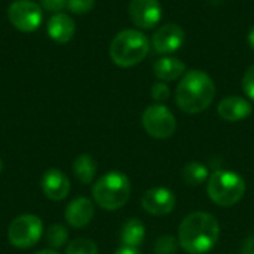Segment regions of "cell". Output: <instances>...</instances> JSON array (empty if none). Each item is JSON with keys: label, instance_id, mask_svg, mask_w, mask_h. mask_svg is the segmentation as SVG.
<instances>
[{"label": "cell", "instance_id": "d4e9b609", "mask_svg": "<svg viewBox=\"0 0 254 254\" xmlns=\"http://www.w3.org/2000/svg\"><path fill=\"white\" fill-rule=\"evenodd\" d=\"M243 89L247 94V97L254 101V64L247 68L243 77Z\"/></svg>", "mask_w": 254, "mask_h": 254}, {"label": "cell", "instance_id": "8992f818", "mask_svg": "<svg viewBox=\"0 0 254 254\" xmlns=\"http://www.w3.org/2000/svg\"><path fill=\"white\" fill-rule=\"evenodd\" d=\"M43 235V223L37 216L22 214L13 219L7 229V240L18 249L34 247Z\"/></svg>", "mask_w": 254, "mask_h": 254}, {"label": "cell", "instance_id": "603a6c76", "mask_svg": "<svg viewBox=\"0 0 254 254\" xmlns=\"http://www.w3.org/2000/svg\"><path fill=\"white\" fill-rule=\"evenodd\" d=\"M95 0H67V7L73 13H88L94 9Z\"/></svg>", "mask_w": 254, "mask_h": 254}, {"label": "cell", "instance_id": "2e32d148", "mask_svg": "<svg viewBox=\"0 0 254 254\" xmlns=\"http://www.w3.org/2000/svg\"><path fill=\"white\" fill-rule=\"evenodd\" d=\"M153 73L161 82H173L186 73V65L182 60L174 57H162L153 64Z\"/></svg>", "mask_w": 254, "mask_h": 254}, {"label": "cell", "instance_id": "7c38bea8", "mask_svg": "<svg viewBox=\"0 0 254 254\" xmlns=\"http://www.w3.org/2000/svg\"><path fill=\"white\" fill-rule=\"evenodd\" d=\"M42 190L49 199L61 201L70 192V182L63 171L51 168L42 177Z\"/></svg>", "mask_w": 254, "mask_h": 254}, {"label": "cell", "instance_id": "f546056e", "mask_svg": "<svg viewBox=\"0 0 254 254\" xmlns=\"http://www.w3.org/2000/svg\"><path fill=\"white\" fill-rule=\"evenodd\" d=\"M36 254H58L57 252H54V250H42V252H39V253Z\"/></svg>", "mask_w": 254, "mask_h": 254}, {"label": "cell", "instance_id": "4316f807", "mask_svg": "<svg viewBox=\"0 0 254 254\" xmlns=\"http://www.w3.org/2000/svg\"><path fill=\"white\" fill-rule=\"evenodd\" d=\"M115 254H141L138 249H131V247H121Z\"/></svg>", "mask_w": 254, "mask_h": 254}, {"label": "cell", "instance_id": "8fae6325", "mask_svg": "<svg viewBox=\"0 0 254 254\" xmlns=\"http://www.w3.org/2000/svg\"><path fill=\"white\" fill-rule=\"evenodd\" d=\"M141 205L149 214L167 216L176 207V196L167 188H152L143 195Z\"/></svg>", "mask_w": 254, "mask_h": 254}, {"label": "cell", "instance_id": "ba28073f", "mask_svg": "<svg viewBox=\"0 0 254 254\" xmlns=\"http://www.w3.org/2000/svg\"><path fill=\"white\" fill-rule=\"evenodd\" d=\"M7 18L16 30L31 33L40 27L43 12L42 7L33 0H15L7 9Z\"/></svg>", "mask_w": 254, "mask_h": 254}, {"label": "cell", "instance_id": "ac0fdd59", "mask_svg": "<svg viewBox=\"0 0 254 254\" xmlns=\"http://www.w3.org/2000/svg\"><path fill=\"white\" fill-rule=\"evenodd\" d=\"M73 171L80 183L89 185L95 177L97 162L91 155H79L73 162Z\"/></svg>", "mask_w": 254, "mask_h": 254}, {"label": "cell", "instance_id": "5bb4252c", "mask_svg": "<svg viewBox=\"0 0 254 254\" xmlns=\"http://www.w3.org/2000/svg\"><path fill=\"white\" fill-rule=\"evenodd\" d=\"M64 216L70 226L83 228L94 217V204L88 198H76L67 205Z\"/></svg>", "mask_w": 254, "mask_h": 254}, {"label": "cell", "instance_id": "f1b7e54d", "mask_svg": "<svg viewBox=\"0 0 254 254\" xmlns=\"http://www.w3.org/2000/svg\"><path fill=\"white\" fill-rule=\"evenodd\" d=\"M249 45L252 46V49H254V25L252 27L250 33H249Z\"/></svg>", "mask_w": 254, "mask_h": 254}, {"label": "cell", "instance_id": "d6986e66", "mask_svg": "<svg viewBox=\"0 0 254 254\" xmlns=\"http://www.w3.org/2000/svg\"><path fill=\"white\" fill-rule=\"evenodd\" d=\"M182 177L189 186H199L207 179H210L208 168L201 162H189L188 165H185L182 171Z\"/></svg>", "mask_w": 254, "mask_h": 254}, {"label": "cell", "instance_id": "4dcf8cb0", "mask_svg": "<svg viewBox=\"0 0 254 254\" xmlns=\"http://www.w3.org/2000/svg\"><path fill=\"white\" fill-rule=\"evenodd\" d=\"M1 168H3V165H1V161H0V173H1Z\"/></svg>", "mask_w": 254, "mask_h": 254}, {"label": "cell", "instance_id": "3957f363", "mask_svg": "<svg viewBox=\"0 0 254 254\" xmlns=\"http://www.w3.org/2000/svg\"><path fill=\"white\" fill-rule=\"evenodd\" d=\"M150 42L140 30L127 28L115 36L110 43V58L119 67H132L149 54Z\"/></svg>", "mask_w": 254, "mask_h": 254}, {"label": "cell", "instance_id": "ffe728a7", "mask_svg": "<svg viewBox=\"0 0 254 254\" xmlns=\"http://www.w3.org/2000/svg\"><path fill=\"white\" fill-rule=\"evenodd\" d=\"M68 234L63 225H52L46 231V241L52 249H60L67 243Z\"/></svg>", "mask_w": 254, "mask_h": 254}, {"label": "cell", "instance_id": "e0dca14e", "mask_svg": "<svg viewBox=\"0 0 254 254\" xmlns=\"http://www.w3.org/2000/svg\"><path fill=\"white\" fill-rule=\"evenodd\" d=\"M146 237V228L141 220L138 219H129L125 222L121 231V241L122 247H131L138 249Z\"/></svg>", "mask_w": 254, "mask_h": 254}, {"label": "cell", "instance_id": "52a82bcc", "mask_svg": "<svg viewBox=\"0 0 254 254\" xmlns=\"http://www.w3.org/2000/svg\"><path fill=\"white\" fill-rule=\"evenodd\" d=\"M141 122L146 132L153 138L159 140L170 138L177 127L176 116L173 115V112L161 103L149 106L143 113Z\"/></svg>", "mask_w": 254, "mask_h": 254}, {"label": "cell", "instance_id": "9c48e42d", "mask_svg": "<svg viewBox=\"0 0 254 254\" xmlns=\"http://www.w3.org/2000/svg\"><path fill=\"white\" fill-rule=\"evenodd\" d=\"M128 13L135 27L150 30L159 24L162 18V6L159 0H131Z\"/></svg>", "mask_w": 254, "mask_h": 254}, {"label": "cell", "instance_id": "277c9868", "mask_svg": "<svg viewBox=\"0 0 254 254\" xmlns=\"http://www.w3.org/2000/svg\"><path fill=\"white\" fill-rule=\"evenodd\" d=\"M94 201L104 210L113 211L124 207L131 195L128 177L119 171H110L100 177L92 188Z\"/></svg>", "mask_w": 254, "mask_h": 254}, {"label": "cell", "instance_id": "484cf974", "mask_svg": "<svg viewBox=\"0 0 254 254\" xmlns=\"http://www.w3.org/2000/svg\"><path fill=\"white\" fill-rule=\"evenodd\" d=\"M40 3L46 10L57 12V13L67 6V0H40Z\"/></svg>", "mask_w": 254, "mask_h": 254}, {"label": "cell", "instance_id": "7a4b0ae2", "mask_svg": "<svg viewBox=\"0 0 254 254\" xmlns=\"http://www.w3.org/2000/svg\"><path fill=\"white\" fill-rule=\"evenodd\" d=\"M216 97L213 79L202 70H189L180 79L176 89V103L189 115L201 113L210 107Z\"/></svg>", "mask_w": 254, "mask_h": 254}, {"label": "cell", "instance_id": "4fadbf2b", "mask_svg": "<svg viewBox=\"0 0 254 254\" xmlns=\"http://www.w3.org/2000/svg\"><path fill=\"white\" fill-rule=\"evenodd\" d=\"M217 112H219L220 118H223L225 121L238 122V121L249 118L253 112V107H252V103L247 101L246 98L232 95V97H226L220 101Z\"/></svg>", "mask_w": 254, "mask_h": 254}, {"label": "cell", "instance_id": "44dd1931", "mask_svg": "<svg viewBox=\"0 0 254 254\" xmlns=\"http://www.w3.org/2000/svg\"><path fill=\"white\" fill-rule=\"evenodd\" d=\"M65 254H98V247L91 240L77 238L67 246Z\"/></svg>", "mask_w": 254, "mask_h": 254}, {"label": "cell", "instance_id": "6da1fadb", "mask_svg": "<svg viewBox=\"0 0 254 254\" xmlns=\"http://www.w3.org/2000/svg\"><path fill=\"white\" fill-rule=\"evenodd\" d=\"M220 237V225L210 213L189 214L179 228V244L189 254H205L214 249Z\"/></svg>", "mask_w": 254, "mask_h": 254}, {"label": "cell", "instance_id": "30bf717a", "mask_svg": "<svg viewBox=\"0 0 254 254\" xmlns=\"http://www.w3.org/2000/svg\"><path fill=\"white\" fill-rule=\"evenodd\" d=\"M183 43H185V30L174 22H168L159 27L152 37V45L155 51L159 54H171L180 49Z\"/></svg>", "mask_w": 254, "mask_h": 254}, {"label": "cell", "instance_id": "9a60e30c", "mask_svg": "<svg viewBox=\"0 0 254 254\" xmlns=\"http://www.w3.org/2000/svg\"><path fill=\"white\" fill-rule=\"evenodd\" d=\"M48 34L49 37L57 42V43H67L73 39L74 31H76V25L74 21L65 15V13H55L54 16L49 18L48 21Z\"/></svg>", "mask_w": 254, "mask_h": 254}, {"label": "cell", "instance_id": "5b68a950", "mask_svg": "<svg viewBox=\"0 0 254 254\" xmlns=\"http://www.w3.org/2000/svg\"><path fill=\"white\" fill-rule=\"evenodd\" d=\"M207 192L213 202L220 207H232L240 202L246 192V182L244 179L226 170L214 171L207 183Z\"/></svg>", "mask_w": 254, "mask_h": 254}, {"label": "cell", "instance_id": "83f0119b", "mask_svg": "<svg viewBox=\"0 0 254 254\" xmlns=\"http://www.w3.org/2000/svg\"><path fill=\"white\" fill-rule=\"evenodd\" d=\"M244 254H254V240H249L244 249Z\"/></svg>", "mask_w": 254, "mask_h": 254}, {"label": "cell", "instance_id": "cb8c5ba5", "mask_svg": "<svg viewBox=\"0 0 254 254\" xmlns=\"http://www.w3.org/2000/svg\"><path fill=\"white\" fill-rule=\"evenodd\" d=\"M150 94H152V98H153L155 101L162 103V101L168 100V97H170V88H168V85H167L165 82H156V83L152 86Z\"/></svg>", "mask_w": 254, "mask_h": 254}, {"label": "cell", "instance_id": "7402d4cb", "mask_svg": "<svg viewBox=\"0 0 254 254\" xmlns=\"http://www.w3.org/2000/svg\"><path fill=\"white\" fill-rule=\"evenodd\" d=\"M179 240L171 235H162L155 243V254H176L179 252Z\"/></svg>", "mask_w": 254, "mask_h": 254}]
</instances>
